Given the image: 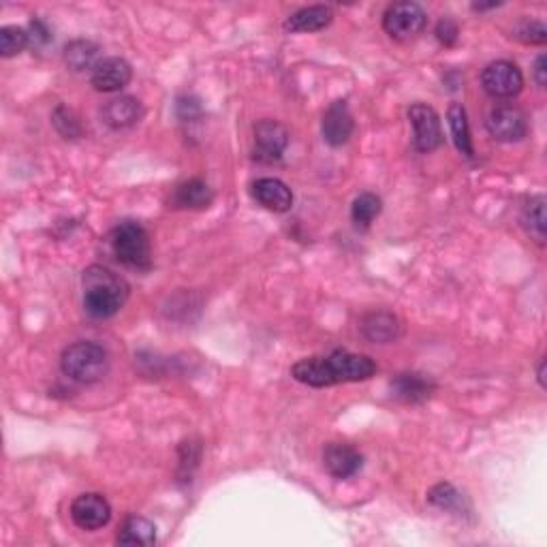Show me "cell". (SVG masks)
Masks as SVG:
<instances>
[{
    "label": "cell",
    "instance_id": "33",
    "mask_svg": "<svg viewBox=\"0 0 547 547\" xmlns=\"http://www.w3.org/2000/svg\"><path fill=\"white\" fill-rule=\"evenodd\" d=\"M537 376H539V383H541V387H545V360H541V363H539V373H537Z\"/></svg>",
    "mask_w": 547,
    "mask_h": 547
},
{
    "label": "cell",
    "instance_id": "14",
    "mask_svg": "<svg viewBox=\"0 0 547 547\" xmlns=\"http://www.w3.org/2000/svg\"><path fill=\"white\" fill-rule=\"evenodd\" d=\"M434 381L430 376L419 373H404L398 374L392 381V393L393 398L403 400L406 404H419L425 403L434 393Z\"/></svg>",
    "mask_w": 547,
    "mask_h": 547
},
{
    "label": "cell",
    "instance_id": "11",
    "mask_svg": "<svg viewBox=\"0 0 547 547\" xmlns=\"http://www.w3.org/2000/svg\"><path fill=\"white\" fill-rule=\"evenodd\" d=\"M131 77H133V71L126 60L105 58L93 69L90 82H93L94 90H99V93H118V90L129 86Z\"/></svg>",
    "mask_w": 547,
    "mask_h": 547
},
{
    "label": "cell",
    "instance_id": "19",
    "mask_svg": "<svg viewBox=\"0 0 547 547\" xmlns=\"http://www.w3.org/2000/svg\"><path fill=\"white\" fill-rule=\"evenodd\" d=\"M212 199H214V194H212L210 186L205 184V182L188 180V182H184V184H180L178 188H175L172 204L175 205V208L204 210L212 204Z\"/></svg>",
    "mask_w": 547,
    "mask_h": 547
},
{
    "label": "cell",
    "instance_id": "2",
    "mask_svg": "<svg viewBox=\"0 0 547 547\" xmlns=\"http://www.w3.org/2000/svg\"><path fill=\"white\" fill-rule=\"evenodd\" d=\"M84 308L90 317L109 319L129 300V284L120 274L103 265H93L84 272Z\"/></svg>",
    "mask_w": 547,
    "mask_h": 547
},
{
    "label": "cell",
    "instance_id": "8",
    "mask_svg": "<svg viewBox=\"0 0 547 547\" xmlns=\"http://www.w3.org/2000/svg\"><path fill=\"white\" fill-rule=\"evenodd\" d=\"M485 124H488L490 135L504 144L520 142V139H524L528 133L526 114L522 112L520 107H513V105H498L492 109Z\"/></svg>",
    "mask_w": 547,
    "mask_h": 547
},
{
    "label": "cell",
    "instance_id": "21",
    "mask_svg": "<svg viewBox=\"0 0 547 547\" xmlns=\"http://www.w3.org/2000/svg\"><path fill=\"white\" fill-rule=\"evenodd\" d=\"M65 63L69 65V69H73V71L94 69V66L101 63L99 45L93 44V41H86V39L71 41V44L65 47Z\"/></svg>",
    "mask_w": 547,
    "mask_h": 547
},
{
    "label": "cell",
    "instance_id": "18",
    "mask_svg": "<svg viewBox=\"0 0 547 547\" xmlns=\"http://www.w3.org/2000/svg\"><path fill=\"white\" fill-rule=\"evenodd\" d=\"M332 20L333 11L330 7H325V5H313V7H303L295 11L287 20V24H284V28L291 30V33H317V30L330 26Z\"/></svg>",
    "mask_w": 547,
    "mask_h": 547
},
{
    "label": "cell",
    "instance_id": "30",
    "mask_svg": "<svg viewBox=\"0 0 547 547\" xmlns=\"http://www.w3.org/2000/svg\"><path fill=\"white\" fill-rule=\"evenodd\" d=\"M175 109H178V118L184 120V123H191V120L202 115V105H199V101L194 96H182V99H178V107Z\"/></svg>",
    "mask_w": 547,
    "mask_h": 547
},
{
    "label": "cell",
    "instance_id": "28",
    "mask_svg": "<svg viewBox=\"0 0 547 547\" xmlns=\"http://www.w3.org/2000/svg\"><path fill=\"white\" fill-rule=\"evenodd\" d=\"M518 36L524 44L543 45L547 39V28L541 22H526L518 28Z\"/></svg>",
    "mask_w": 547,
    "mask_h": 547
},
{
    "label": "cell",
    "instance_id": "13",
    "mask_svg": "<svg viewBox=\"0 0 547 547\" xmlns=\"http://www.w3.org/2000/svg\"><path fill=\"white\" fill-rule=\"evenodd\" d=\"M351 133H353V115H351L346 101L332 103L323 115V139L333 148H338L349 142Z\"/></svg>",
    "mask_w": 547,
    "mask_h": 547
},
{
    "label": "cell",
    "instance_id": "24",
    "mask_svg": "<svg viewBox=\"0 0 547 547\" xmlns=\"http://www.w3.org/2000/svg\"><path fill=\"white\" fill-rule=\"evenodd\" d=\"M30 35L20 26H5L0 28V54L5 58H14L17 54L26 50Z\"/></svg>",
    "mask_w": 547,
    "mask_h": 547
},
{
    "label": "cell",
    "instance_id": "7",
    "mask_svg": "<svg viewBox=\"0 0 547 547\" xmlns=\"http://www.w3.org/2000/svg\"><path fill=\"white\" fill-rule=\"evenodd\" d=\"M409 120L413 124V144L419 152H433L443 144V131L439 114L425 103H415L409 107Z\"/></svg>",
    "mask_w": 547,
    "mask_h": 547
},
{
    "label": "cell",
    "instance_id": "5",
    "mask_svg": "<svg viewBox=\"0 0 547 547\" xmlns=\"http://www.w3.org/2000/svg\"><path fill=\"white\" fill-rule=\"evenodd\" d=\"M425 11L417 3H396L383 15V28L392 39L406 41L425 28Z\"/></svg>",
    "mask_w": 547,
    "mask_h": 547
},
{
    "label": "cell",
    "instance_id": "22",
    "mask_svg": "<svg viewBox=\"0 0 547 547\" xmlns=\"http://www.w3.org/2000/svg\"><path fill=\"white\" fill-rule=\"evenodd\" d=\"M447 118H449V126H452L455 148H458L464 156H468V159H472L475 148H472V142H471V129H468L466 109L462 107L460 103H453V105L449 107Z\"/></svg>",
    "mask_w": 547,
    "mask_h": 547
},
{
    "label": "cell",
    "instance_id": "9",
    "mask_svg": "<svg viewBox=\"0 0 547 547\" xmlns=\"http://www.w3.org/2000/svg\"><path fill=\"white\" fill-rule=\"evenodd\" d=\"M289 144V133L276 120H261L254 126V159L272 163L283 156Z\"/></svg>",
    "mask_w": 547,
    "mask_h": 547
},
{
    "label": "cell",
    "instance_id": "3",
    "mask_svg": "<svg viewBox=\"0 0 547 547\" xmlns=\"http://www.w3.org/2000/svg\"><path fill=\"white\" fill-rule=\"evenodd\" d=\"M63 373L71 381L82 383V385H93L101 381L109 370V355L101 344L96 343H75L66 346L63 360H60Z\"/></svg>",
    "mask_w": 547,
    "mask_h": 547
},
{
    "label": "cell",
    "instance_id": "29",
    "mask_svg": "<svg viewBox=\"0 0 547 547\" xmlns=\"http://www.w3.org/2000/svg\"><path fill=\"white\" fill-rule=\"evenodd\" d=\"M458 35H460L458 24H455L453 20H449V17L441 20L439 26H436V39H439L445 47L455 45V41H458Z\"/></svg>",
    "mask_w": 547,
    "mask_h": 547
},
{
    "label": "cell",
    "instance_id": "26",
    "mask_svg": "<svg viewBox=\"0 0 547 547\" xmlns=\"http://www.w3.org/2000/svg\"><path fill=\"white\" fill-rule=\"evenodd\" d=\"M428 501L433 502L434 507L445 509V512H455V509L460 507L462 496L452 483H439V485H434L433 490H430Z\"/></svg>",
    "mask_w": 547,
    "mask_h": 547
},
{
    "label": "cell",
    "instance_id": "10",
    "mask_svg": "<svg viewBox=\"0 0 547 547\" xmlns=\"http://www.w3.org/2000/svg\"><path fill=\"white\" fill-rule=\"evenodd\" d=\"M71 518L82 531H99L112 518V507L101 494H82L71 504Z\"/></svg>",
    "mask_w": 547,
    "mask_h": 547
},
{
    "label": "cell",
    "instance_id": "15",
    "mask_svg": "<svg viewBox=\"0 0 547 547\" xmlns=\"http://www.w3.org/2000/svg\"><path fill=\"white\" fill-rule=\"evenodd\" d=\"M254 199L272 212H289L293 205V193L278 178H261L253 184Z\"/></svg>",
    "mask_w": 547,
    "mask_h": 547
},
{
    "label": "cell",
    "instance_id": "25",
    "mask_svg": "<svg viewBox=\"0 0 547 547\" xmlns=\"http://www.w3.org/2000/svg\"><path fill=\"white\" fill-rule=\"evenodd\" d=\"M524 223L539 242L545 240V199L532 197L524 208Z\"/></svg>",
    "mask_w": 547,
    "mask_h": 547
},
{
    "label": "cell",
    "instance_id": "31",
    "mask_svg": "<svg viewBox=\"0 0 547 547\" xmlns=\"http://www.w3.org/2000/svg\"><path fill=\"white\" fill-rule=\"evenodd\" d=\"M30 36H33V41H39V44H50L52 41V35L50 30H47V26L41 20H35L33 24H30Z\"/></svg>",
    "mask_w": 547,
    "mask_h": 547
},
{
    "label": "cell",
    "instance_id": "32",
    "mask_svg": "<svg viewBox=\"0 0 547 547\" xmlns=\"http://www.w3.org/2000/svg\"><path fill=\"white\" fill-rule=\"evenodd\" d=\"M534 80H537V84L541 88H545L547 84V58L541 54V56L537 58V63H534Z\"/></svg>",
    "mask_w": 547,
    "mask_h": 547
},
{
    "label": "cell",
    "instance_id": "1",
    "mask_svg": "<svg viewBox=\"0 0 547 547\" xmlns=\"http://www.w3.org/2000/svg\"><path fill=\"white\" fill-rule=\"evenodd\" d=\"M376 363L368 355L349 353V351H333L325 357H308L291 368L295 381L310 387H330L338 383L368 381L374 376Z\"/></svg>",
    "mask_w": 547,
    "mask_h": 547
},
{
    "label": "cell",
    "instance_id": "12",
    "mask_svg": "<svg viewBox=\"0 0 547 547\" xmlns=\"http://www.w3.org/2000/svg\"><path fill=\"white\" fill-rule=\"evenodd\" d=\"M362 453L344 443H330L323 452V464L332 477L349 479L362 468Z\"/></svg>",
    "mask_w": 547,
    "mask_h": 547
},
{
    "label": "cell",
    "instance_id": "20",
    "mask_svg": "<svg viewBox=\"0 0 547 547\" xmlns=\"http://www.w3.org/2000/svg\"><path fill=\"white\" fill-rule=\"evenodd\" d=\"M115 541H118L120 545H154L156 528L150 520L142 518V515H131L123 524V528H120L118 539Z\"/></svg>",
    "mask_w": 547,
    "mask_h": 547
},
{
    "label": "cell",
    "instance_id": "17",
    "mask_svg": "<svg viewBox=\"0 0 547 547\" xmlns=\"http://www.w3.org/2000/svg\"><path fill=\"white\" fill-rule=\"evenodd\" d=\"M144 107L135 96H118L103 107V120L112 129H129L142 118Z\"/></svg>",
    "mask_w": 547,
    "mask_h": 547
},
{
    "label": "cell",
    "instance_id": "6",
    "mask_svg": "<svg viewBox=\"0 0 547 547\" xmlns=\"http://www.w3.org/2000/svg\"><path fill=\"white\" fill-rule=\"evenodd\" d=\"M482 86L492 99H513L524 88L522 71L509 60H496L482 73Z\"/></svg>",
    "mask_w": 547,
    "mask_h": 547
},
{
    "label": "cell",
    "instance_id": "27",
    "mask_svg": "<svg viewBox=\"0 0 547 547\" xmlns=\"http://www.w3.org/2000/svg\"><path fill=\"white\" fill-rule=\"evenodd\" d=\"M54 126H56V131L65 139H77L82 135V126L77 123L75 114L66 107H58L56 112H54Z\"/></svg>",
    "mask_w": 547,
    "mask_h": 547
},
{
    "label": "cell",
    "instance_id": "4",
    "mask_svg": "<svg viewBox=\"0 0 547 547\" xmlns=\"http://www.w3.org/2000/svg\"><path fill=\"white\" fill-rule=\"evenodd\" d=\"M112 251L120 264L137 272H148L152 267L150 238L139 223L124 221L114 229Z\"/></svg>",
    "mask_w": 547,
    "mask_h": 547
},
{
    "label": "cell",
    "instance_id": "23",
    "mask_svg": "<svg viewBox=\"0 0 547 547\" xmlns=\"http://www.w3.org/2000/svg\"><path fill=\"white\" fill-rule=\"evenodd\" d=\"M381 199L376 197L373 193H362L360 197L353 202V208H351V218H353V223L357 227L366 229L370 227V223L374 221L376 216L381 214Z\"/></svg>",
    "mask_w": 547,
    "mask_h": 547
},
{
    "label": "cell",
    "instance_id": "16",
    "mask_svg": "<svg viewBox=\"0 0 547 547\" xmlns=\"http://www.w3.org/2000/svg\"><path fill=\"white\" fill-rule=\"evenodd\" d=\"M400 332H403V325H400L398 317L387 313V310H376V313L366 314L362 321V333L370 343H393V340L400 336Z\"/></svg>",
    "mask_w": 547,
    "mask_h": 547
}]
</instances>
